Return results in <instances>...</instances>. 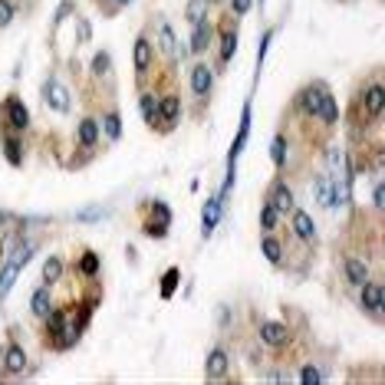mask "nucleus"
Returning <instances> with one entry per match:
<instances>
[{
  "instance_id": "nucleus-1",
  "label": "nucleus",
  "mask_w": 385,
  "mask_h": 385,
  "mask_svg": "<svg viewBox=\"0 0 385 385\" xmlns=\"http://www.w3.org/2000/svg\"><path fill=\"white\" fill-rule=\"evenodd\" d=\"M352 109H356V115H362V125H366V122L376 125V122L382 119V112H385V89H382V83H379L376 76L362 83V93L356 96V106H352Z\"/></svg>"
},
{
  "instance_id": "nucleus-2",
  "label": "nucleus",
  "mask_w": 385,
  "mask_h": 385,
  "mask_svg": "<svg viewBox=\"0 0 385 385\" xmlns=\"http://www.w3.org/2000/svg\"><path fill=\"white\" fill-rule=\"evenodd\" d=\"M152 43L158 46V53L165 56V63H168V69L175 66V63H181L185 56H188V50L178 43V36H175V26L168 24V20L162 17V14H155V36Z\"/></svg>"
},
{
  "instance_id": "nucleus-3",
  "label": "nucleus",
  "mask_w": 385,
  "mask_h": 385,
  "mask_svg": "<svg viewBox=\"0 0 385 385\" xmlns=\"http://www.w3.org/2000/svg\"><path fill=\"white\" fill-rule=\"evenodd\" d=\"M30 125H34V119H30V109L24 106V99H20L17 93L4 96V106H0V128H7V132H30Z\"/></svg>"
},
{
  "instance_id": "nucleus-4",
  "label": "nucleus",
  "mask_w": 385,
  "mask_h": 385,
  "mask_svg": "<svg viewBox=\"0 0 385 385\" xmlns=\"http://www.w3.org/2000/svg\"><path fill=\"white\" fill-rule=\"evenodd\" d=\"M40 93H43V106H46V109H53L56 115H69V112H73V93H69L66 86L60 83V76H56V73H50V76L43 79Z\"/></svg>"
},
{
  "instance_id": "nucleus-5",
  "label": "nucleus",
  "mask_w": 385,
  "mask_h": 385,
  "mask_svg": "<svg viewBox=\"0 0 385 385\" xmlns=\"http://www.w3.org/2000/svg\"><path fill=\"white\" fill-rule=\"evenodd\" d=\"M145 207H148V217L142 221V234H145V237H155V240L168 237V227H171V207L165 205L162 197H155V201H145Z\"/></svg>"
},
{
  "instance_id": "nucleus-6",
  "label": "nucleus",
  "mask_w": 385,
  "mask_h": 385,
  "mask_svg": "<svg viewBox=\"0 0 385 385\" xmlns=\"http://www.w3.org/2000/svg\"><path fill=\"white\" fill-rule=\"evenodd\" d=\"M188 79H191V96H195V115H201V106H207V99H211L214 93V79H217V73H214L207 63H195V66L188 69Z\"/></svg>"
},
{
  "instance_id": "nucleus-7",
  "label": "nucleus",
  "mask_w": 385,
  "mask_h": 385,
  "mask_svg": "<svg viewBox=\"0 0 385 385\" xmlns=\"http://www.w3.org/2000/svg\"><path fill=\"white\" fill-rule=\"evenodd\" d=\"M329 89V86L323 83V79H309L303 89H299L297 96H293V112H299L303 119H317V112H319V99H323V93Z\"/></svg>"
},
{
  "instance_id": "nucleus-8",
  "label": "nucleus",
  "mask_w": 385,
  "mask_h": 385,
  "mask_svg": "<svg viewBox=\"0 0 385 385\" xmlns=\"http://www.w3.org/2000/svg\"><path fill=\"white\" fill-rule=\"evenodd\" d=\"M339 270H342V283H346L349 290H359L362 283L372 277L369 260L362 254H356V250H346V254L339 257Z\"/></svg>"
},
{
  "instance_id": "nucleus-9",
  "label": "nucleus",
  "mask_w": 385,
  "mask_h": 385,
  "mask_svg": "<svg viewBox=\"0 0 385 385\" xmlns=\"http://www.w3.org/2000/svg\"><path fill=\"white\" fill-rule=\"evenodd\" d=\"M132 66H135V79H138V89L145 86L148 73L155 66V43H152V34H138L135 36V46H132Z\"/></svg>"
},
{
  "instance_id": "nucleus-10",
  "label": "nucleus",
  "mask_w": 385,
  "mask_h": 385,
  "mask_svg": "<svg viewBox=\"0 0 385 385\" xmlns=\"http://www.w3.org/2000/svg\"><path fill=\"white\" fill-rule=\"evenodd\" d=\"M359 309L366 313L372 323H382V309H385V287L382 280H372L369 277L359 287Z\"/></svg>"
},
{
  "instance_id": "nucleus-11",
  "label": "nucleus",
  "mask_w": 385,
  "mask_h": 385,
  "mask_svg": "<svg viewBox=\"0 0 385 385\" xmlns=\"http://www.w3.org/2000/svg\"><path fill=\"white\" fill-rule=\"evenodd\" d=\"M181 115H185V103H181L178 89L162 93V106H158V135H171L178 128Z\"/></svg>"
},
{
  "instance_id": "nucleus-12",
  "label": "nucleus",
  "mask_w": 385,
  "mask_h": 385,
  "mask_svg": "<svg viewBox=\"0 0 385 385\" xmlns=\"http://www.w3.org/2000/svg\"><path fill=\"white\" fill-rule=\"evenodd\" d=\"M99 135H103V128H99V115H83L76 125V145L83 152V158L89 162L99 148Z\"/></svg>"
},
{
  "instance_id": "nucleus-13",
  "label": "nucleus",
  "mask_w": 385,
  "mask_h": 385,
  "mask_svg": "<svg viewBox=\"0 0 385 385\" xmlns=\"http://www.w3.org/2000/svg\"><path fill=\"white\" fill-rule=\"evenodd\" d=\"M323 158H326V175H329V178L352 185V178H356V171H352V165H349V152H346V148L329 145V148H326Z\"/></svg>"
},
{
  "instance_id": "nucleus-14",
  "label": "nucleus",
  "mask_w": 385,
  "mask_h": 385,
  "mask_svg": "<svg viewBox=\"0 0 385 385\" xmlns=\"http://www.w3.org/2000/svg\"><path fill=\"white\" fill-rule=\"evenodd\" d=\"M257 336H260V342H264L267 349H287V342H290V329L283 323H277V319H260L257 323Z\"/></svg>"
},
{
  "instance_id": "nucleus-15",
  "label": "nucleus",
  "mask_w": 385,
  "mask_h": 385,
  "mask_svg": "<svg viewBox=\"0 0 385 385\" xmlns=\"http://www.w3.org/2000/svg\"><path fill=\"white\" fill-rule=\"evenodd\" d=\"M290 231H293V237H297L299 244L317 247L319 234H317V221L309 217V211H303V207H293V211H290Z\"/></svg>"
},
{
  "instance_id": "nucleus-16",
  "label": "nucleus",
  "mask_w": 385,
  "mask_h": 385,
  "mask_svg": "<svg viewBox=\"0 0 385 385\" xmlns=\"http://www.w3.org/2000/svg\"><path fill=\"white\" fill-rule=\"evenodd\" d=\"M234 53H237V20L227 17V24H221V34H217V69L227 66Z\"/></svg>"
},
{
  "instance_id": "nucleus-17",
  "label": "nucleus",
  "mask_w": 385,
  "mask_h": 385,
  "mask_svg": "<svg viewBox=\"0 0 385 385\" xmlns=\"http://www.w3.org/2000/svg\"><path fill=\"white\" fill-rule=\"evenodd\" d=\"M214 34H217V30H214L211 20H201V24L191 26L188 46H185V50H188V56H205V53L214 46Z\"/></svg>"
},
{
  "instance_id": "nucleus-18",
  "label": "nucleus",
  "mask_w": 385,
  "mask_h": 385,
  "mask_svg": "<svg viewBox=\"0 0 385 385\" xmlns=\"http://www.w3.org/2000/svg\"><path fill=\"white\" fill-rule=\"evenodd\" d=\"M0 148H4V158H7L10 168H24L26 162V145L20 132H7V128H0Z\"/></svg>"
},
{
  "instance_id": "nucleus-19",
  "label": "nucleus",
  "mask_w": 385,
  "mask_h": 385,
  "mask_svg": "<svg viewBox=\"0 0 385 385\" xmlns=\"http://www.w3.org/2000/svg\"><path fill=\"white\" fill-rule=\"evenodd\" d=\"M158 106H162V93L142 86V89H138V112H142V122H145L152 132H158Z\"/></svg>"
},
{
  "instance_id": "nucleus-20",
  "label": "nucleus",
  "mask_w": 385,
  "mask_h": 385,
  "mask_svg": "<svg viewBox=\"0 0 385 385\" xmlns=\"http://www.w3.org/2000/svg\"><path fill=\"white\" fill-rule=\"evenodd\" d=\"M267 201L277 207V214H290L293 207H297V195H293V188L287 185L283 178H274L270 181V188H267Z\"/></svg>"
},
{
  "instance_id": "nucleus-21",
  "label": "nucleus",
  "mask_w": 385,
  "mask_h": 385,
  "mask_svg": "<svg viewBox=\"0 0 385 385\" xmlns=\"http://www.w3.org/2000/svg\"><path fill=\"white\" fill-rule=\"evenodd\" d=\"M250 115H254V109H250V99H247L244 109H240V128H237V135H234V142H231V152H227V168H237V158H240V152H244V145H247Z\"/></svg>"
},
{
  "instance_id": "nucleus-22",
  "label": "nucleus",
  "mask_w": 385,
  "mask_h": 385,
  "mask_svg": "<svg viewBox=\"0 0 385 385\" xmlns=\"http://www.w3.org/2000/svg\"><path fill=\"white\" fill-rule=\"evenodd\" d=\"M205 376L211 382H221V379L231 376V356H227L224 346H211V352H207V359H205Z\"/></svg>"
},
{
  "instance_id": "nucleus-23",
  "label": "nucleus",
  "mask_w": 385,
  "mask_h": 385,
  "mask_svg": "<svg viewBox=\"0 0 385 385\" xmlns=\"http://www.w3.org/2000/svg\"><path fill=\"white\" fill-rule=\"evenodd\" d=\"M99 128H103V135H106L109 145H115V142L122 138V115H119L115 106H109V109L99 112Z\"/></svg>"
},
{
  "instance_id": "nucleus-24",
  "label": "nucleus",
  "mask_w": 385,
  "mask_h": 385,
  "mask_svg": "<svg viewBox=\"0 0 385 385\" xmlns=\"http://www.w3.org/2000/svg\"><path fill=\"white\" fill-rule=\"evenodd\" d=\"M317 119L323 122V128L326 132H333L336 125H339V119H342V112H339V106H336V96L326 89L323 93V99H319V112H317Z\"/></svg>"
},
{
  "instance_id": "nucleus-25",
  "label": "nucleus",
  "mask_w": 385,
  "mask_h": 385,
  "mask_svg": "<svg viewBox=\"0 0 385 385\" xmlns=\"http://www.w3.org/2000/svg\"><path fill=\"white\" fill-rule=\"evenodd\" d=\"M26 372V352L20 349V342H10L4 349V376H24Z\"/></svg>"
},
{
  "instance_id": "nucleus-26",
  "label": "nucleus",
  "mask_w": 385,
  "mask_h": 385,
  "mask_svg": "<svg viewBox=\"0 0 385 385\" xmlns=\"http://www.w3.org/2000/svg\"><path fill=\"white\" fill-rule=\"evenodd\" d=\"M221 214H224V207H221V201H217V195L207 197L205 211H201V237H211L214 227H217V221H221Z\"/></svg>"
},
{
  "instance_id": "nucleus-27",
  "label": "nucleus",
  "mask_w": 385,
  "mask_h": 385,
  "mask_svg": "<svg viewBox=\"0 0 385 385\" xmlns=\"http://www.w3.org/2000/svg\"><path fill=\"white\" fill-rule=\"evenodd\" d=\"M69 317H73V309H66V307H53L46 317H43V336L46 339H53V336L60 333L63 326L69 323Z\"/></svg>"
},
{
  "instance_id": "nucleus-28",
  "label": "nucleus",
  "mask_w": 385,
  "mask_h": 385,
  "mask_svg": "<svg viewBox=\"0 0 385 385\" xmlns=\"http://www.w3.org/2000/svg\"><path fill=\"white\" fill-rule=\"evenodd\" d=\"M89 76L99 79V83H109V86H112V56H109V50H96V53H93V63H89Z\"/></svg>"
},
{
  "instance_id": "nucleus-29",
  "label": "nucleus",
  "mask_w": 385,
  "mask_h": 385,
  "mask_svg": "<svg viewBox=\"0 0 385 385\" xmlns=\"http://www.w3.org/2000/svg\"><path fill=\"white\" fill-rule=\"evenodd\" d=\"M76 270L86 277V280H96V277H99V270H103V257L96 254V250L86 247V250H83V257L76 260Z\"/></svg>"
},
{
  "instance_id": "nucleus-30",
  "label": "nucleus",
  "mask_w": 385,
  "mask_h": 385,
  "mask_svg": "<svg viewBox=\"0 0 385 385\" xmlns=\"http://www.w3.org/2000/svg\"><path fill=\"white\" fill-rule=\"evenodd\" d=\"M30 309H34L36 319H43L53 309V293H50V287H46V283L34 290V297H30Z\"/></svg>"
},
{
  "instance_id": "nucleus-31",
  "label": "nucleus",
  "mask_w": 385,
  "mask_h": 385,
  "mask_svg": "<svg viewBox=\"0 0 385 385\" xmlns=\"http://www.w3.org/2000/svg\"><path fill=\"white\" fill-rule=\"evenodd\" d=\"M260 254H264L274 267H283V244H280V237L264 234V237H260Z\"/></svg>"
},
{
  "instance_id": "nucleus-32",
  "label": "nucleus",
  "mask_w": 385,
  "mask_h": 385,
  "mask_svg": "<svg viewBox=\"0 0 385 385\" xmlns=\"http://www.w3.org/2000/svg\"><path fill=\"white\" fill-rule=\"evenodd\" d=\"M63 274H66V264H63V257H46V264H43V283L46 287H56V283L63 280Z\"/></svg>"
},
{
  "instance_id": "nucleus-33",
  "label": "nucleus",
  "mask_w": 385,
  "mask_h": 385,
  "mask_svg": "<svg viewBox=\"0 0 385 385\" xmlns=\"http://www.w3.org/2000/svg\"><path fill=\"white\" fill-rule=\"evenodd\" d=\"M287 158H290V138L283 135V132H277L274 142H270V162H274L277 168H283Z\"/></svg>"
},
{
  "instance_id": "nucleus-34",
  "label": "nucleus",
  "mask_w": 385,
  "mask_h": 385,
  "mask_svg": "<svg viewBox=\"0 0 385 385\" xmlns=\"http://www.w3.org/2000/svg\"><path fill=\"white\" fill-rule=\"evenodd\" d=\"M280 221H283V217L277 214V207L264 197V205H260V231H264V234H274L277 227H280Z\"/></svg>"
},
{
  "instance_id": "nucleus-35",
  "label": "nucleus",
  "mask_w": 385,
  "mask_h": 385,
  "mask_svg": "<svg viewBox=\"0 0 385 385\" xmlns=\"http://www.w3.org/2000/svg\"><path fill=\"white\" fill-rule=\"evenodd\" d=\"M17 277H20V267L17 264H4L0 267V303H4V299H7V293L14 290V283H17Z\"/></svg>"
},
{
  "instance_id": "nucleus-36",
  "label": "nucleus",
  "mask_w": 385,
  "mask_h": 385,
  "mask_svg": "<svg viewBox=\"0 0 385 385\" xmlns=\"http://www.w3.org/2000/svg\"><path fill=\"white\" fill-rule=\"evenodd\" d=\"M207 10H211V0H188L185 4V20L195 26L201 20H207Z\"/></svg>"
},
{
  "instance_id": "nucleus-37",
  "label": "nucleus",
  "mask_w": 385,
  "mask_h": 385,
  "mask_svg": "<svg viewBox=\"0 0 385 385\" xmlns=\"http://www.w3.org/2000/svg\"><path fill=\"white\" fill-rule=\"evenodd\" d=\"M178 283H181V267H168L165 270V277H162V299H171L175 297V290H178Z\"/></svg>"
},
{
  "instance_id": "nucleus-38",
  "label": "nucleus",
  "mask_w": 385,
  "mask_h": 385,
  "mask_svg": "<svg viewBox=\"0 0 385 385\" xmlns=\"http://www.w3.org/2000/svg\"><path fill=\"white\" fill-rule=\"evenodd\" d=\"M297 382H303V385H319V382H323V372H319L313 362H303V366H299Z\"/></svg>"
},
{
  "instance_id": "nucleus-39",
  "label": "nucleus",
  "mask_w": 385,
  "mask_h": 385,
  "mask_svg": "<svg viewBox=\"0 0 385 385\" xmlns=\"http://www.w3.org/2000/svg\"><path fill=\"white\" fill-rule=\"evenodd\" d=\"M17 0H0V30H7L14 20H17Z\"/></svg>"
},
{
  "instance_id": "nucleus-40",
  "label": "nucleus",
  "mask_w": 385,
  "mask_h": 385,
  "mask_svg": "<svg viewBox=\"0 0 385 385\" xmlns=\"http://www.w3.org/2000/svg\"><path fill=\"white\" fill-rule=\"evenodd\" d=\"M69 14H76V4H73V0H63L60 10H56V17H53V36H56V30H60L63 24H66Z\"/></svg>"
},
{
  "instance_id": "nucleus-41",
  "label": "nucleus",
  "mask_w": 385,
  "mask_h": 385,
  "mask_svg": "<svg viewBox=\"0 0 385 385\" xmlns=\"http://www.w3.org/2000/svg\"><path fill=\"white\" fill-rule=\"evenodd\" d=\"M274 34H277V30H264V36H260V50H257V76H260V66H264V56H267V50H270Z\"/></svg>"
},
{
  "instance_id": "nucleus-42",
  "label": "nucleus",
  "mask_w": 385,
  "mask_h": 385,
  "mask_svg": "<svg viewBox=\"0 0 385 385\" xmlns=\"http://www.w3.org/2000/svg\"><path fill=\"white\" fill-rule=\"evenodd\" d=\"M135 0H109V4H103V14L106 17H115L119 10H125V7H132Z\"/></svg>"
},
{
  "instance_id": "nucleus-43",
  "label": "nucleus",
  "mask_w": 385,
  "mask_h": 385,
  "mask_svg": "<svg viewBox=\"0 0 385 385\" xmlns=\"http://www.w3.org/2000/svg\"><path fill=\"white\" fill-rule=\"evenodd\" d=\"M250 7H254V0H231V14H234V17H247Z\"/></svg>"
},
{
  "instance_id": "nucleus-44",
  "label": "nucleus",
  "mask_w": 385,
  "mask_h": 385,
  "mask_svg": "<svg viewBox=\"0 0 385 385\" xmlns=\"http://www.w3.org/2000/svg\"><path fill=\"white\" fill-rule=\"evenodd\" d=\"M76 24H79V43H89V40H93V26H89V20L79 17Z\"/></svg>"
},
{
  "instance_id": "nucleus-45",
  "label": "nucleus",
  "mask_w": 385,
  "mask_h": 385,
  "mask_svg": "<svg viewBox=\"0 0 385 385\" xmlns=\"http://www.w3.org/2000/svg\"><path fill=\"white\" fill-rule=\"evenodd\" d=\"M106 214H109L106 207H103V211H96V207H93V211H83V214H76V217H79V221H99V217H106Z\"/></svg>"
},
{
  "instance_id": "nucleus-46",
  "label": "nucleus",
  "mask_w": 385,
  "mask_h": 385,
  "mask_svg": "<svg viewBox=\"0 0 385 385\" xmlns=\"http://www.w3.org/2000/svg\"><path fill=\"white\" fill-rule=\"evenodd\" d=\"M20 4H24L26 10H34V7H36V0H17V7H20Z\"/></svg>"
},
{
  "instance_id": "nucleus-47",
  "label": "nucleus",
  "mask_w": 385,
  "mask_h": 385,
  "mask_svg": "<svg viewBox=\"0 0 385 385\" xmlns=\"http://www.w3.org/2000/svg\"><path fill=\"white\" fill-rule=\"evenodd\" d=\"M96 4H109V0H96Z\"/></svg>"
},
{
  "instance_id": "nucleus-48",
  "label": "nucleus",
  "mask_w": 385,
  "mask_h": 385,
  "mask_svg": "<svg viewBox=\"0 0 385 385\" xmlns=\"http://www.w3.org/2000/svg\"><path fill=\"white\" fill-rule=\"evenodd\" d=\"M211 4H224V0H211Z\"/></svg>"
},
{
  "instance_id": "nucleus-49",
  "label": "nucleus",
  "mask_w": 385,
  "mask_h": 385,
  "mask_svg": "<svg viewBox=\"0 0 385 385\" xmlns=\"http://www.w3.org/2000/svg\"><path fill=\"white\" fill-rule=\"evenodd\" d=\"M257 4H260V7H264V0H257Z\"/></svg>"
}]
</instances>
